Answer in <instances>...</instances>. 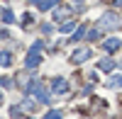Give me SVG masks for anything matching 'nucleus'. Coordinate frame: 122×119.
<instances>
[{
	"label": "nucleus",
	"mask_w": 122,
	"mask_h": 119,
	"mask_svg": "<svg viewBox=\"0 0 122 119\" xmlns=\"http://www.w3.org/2000/svg\"><path fill=\"white\" fill-rule=\"evenodd\" d=\"M117 24H120V15H117V12H105L103 17H98V22H95V27L100 29V32L117 29Z\"/></svg>",
	"instance_id": "nucleus-1"
},
{
	"label": "nucleus",
	"mask_w": 122,
	"mask_h": 119,
	"mask_svg": "<svg viewBox=\"0 0 122 119\" xmlns=\"http://www.w3.org/2000/svg\"><path fill=\"white\" fill-rule=\"evenodd\" d=\"M39 51H42V41H34L32 51H29L27 61H25V66H27V68H34V66H39V63H42V56H39Z\"/></svg>",
	"instance_id": "nucleus-2"
},
{
	"label": "nucleus",
	"mask_w": 122,
	"mask_h": 119,
	"mask_svg": "<svg viewBox=\"0 0 122 119\" xmlns=\"http://www.w3.org/2000/svg\"><path fill=\"white\" fill-rule=\"evenodd\" d=\"M29 87H32V95L37 97L39 102H49V95L44 92V87H42V83H37V80H34V83L29 85Z\"/></svg>",
	"instance_id": "nucleus-3"
},
{
	"label": "nucleus",
	"mask_w": 122,
	"mask_h": 119,
	"mask_svg": "<svg viewBox=\"0 0 122 119\" xmlns=\"http://www.w3.org/2000/svg\"><path fill=\"white\" fill-rule=\"evenodd\" d=\"M51 90H54V95H66V92H68V83L64 80V78H54Z\"/></svg>",
	"instance_id": "nucleus-4"
},
{
	"label": "nucleus",
	"mask_w": 122,
	"mask_h": 119,
	"mask_svg": "<svg viewBox=\"0 0 122 119\" xmlns=\"http://www.w3.org/2000/svg\"><path fill=\"white\" fill-rule=\"evenodd\" d=\"M103 49L105 51H110V54H115V51H120L122 49V41L117 37H112V39H107V41H103Z\"/></svg>",
	"instance_id": "nucleus-5"
},
{
	"label": "nucleus",
	"mask_w": 122,
	"mask_h": 119,
	"mask_svg": "<svg viewBox=\"0 0 122 119\" xmlns=\"http://www.w3.org/2000/svg\"><path fill=\"white\" fill-rule=\"evenodd\" d=\"M93 56V51H88V49H78V51H73V56H71V61L73 63H83L86 58Z\"/></svg>",
	"instance_id": "nucleus-6"
},
{
	"label": "nucleus",
	"mask_w": 122,
	"mask_h": 119,
	"mask_svg": "<svg viewBox=\"0 0 122 119\" xmlns=\"http://www.w3.org/2000/svg\"><path fill=\"white\" fill-rule=\"evenodd\" d=\"M115 66H117V63L112 61V58H103V61L98 63V68H100V71H112Z\"/></svg>",
	"instance_id": "nucleus-7"
},
{
	"label": "nucleus",
	"mask_w": 122,
	"mask_h": 119,
	"mask_svg": "<svg viewBox=\"0 0 122 119\" xmlns=\"http://www.w3.org/2000/svg\"><path fill=\"white\" fill-rule=\"evenodd\" d=\"M34 5H37L39 10H49V7L56 5V0H34Z\"/></svg>",
	"instance_id": "nucleus-8"
},
{
	"label": "nucleus",
	"mask_w": 122,
	"mask_h": 119,
	"mask_svg": "<svg viewBox=\"0 0 122 119\" xmlns=\"http://www.w3.org/2000/svg\"><path fill=\"white\" fill-rule=\"evenodd\" d=\"M71 15V10H66V7H61V10H56V12H54V19H56V22H61V19H66Z\"/></svg>",
	"instance_id": "nucleus-9"
},
{
	"label": "nucleus",
	"mask_w": 122,
	"mask_h": 119,
	"mask_svg": "<svg viewBox=\"0 0 122 119\" xmlns=\"http://www.w3.org/2000/svg\"><path fill=\"white\" fill-rule=\"evenodd\" d=\"M12 63V56H10V51H0V66H10Z\"/></svg>",
	"instance_id": "nucleus-10"
},
{
	"label": "nucleus",
	"mask_w": 122,
	"mask_h": 119,
	"mask_svg": "<svg viewBox=\"0 0 122 119\" xmlns=\"http://www.w3.org/2000/svg\"><path fill=\"white\" fill-rule=\"evenodd\" d=\"M107 85H110V87H122V75H112V78L107 80Z\"/></svg>",
	"instance_id": "nucleus-11"
},
{
	"label": "nucleus",
	"mask_w": 122,
	"mask_h": 119,
	"mask_svg": "<svg viewBox=\"0 0 122 119\" xmlns=\"http://www.w3.org/2000/svg\"><path fill=\"white\" fill-rule=\"evenodd\" d=\"M20 107H22L25 112H34V102H32V100H22V102H20Z\"/></svg>",
	"instance_id": "nucleus-12"
},
{
	"label": "nucleus",
	"mask_w": 122,
	"mask_h": 119,
	"mask_svg": "<svg viewBox=\"0 0 122 119\" xmlns=\"http://www.w3.org/2000/svg\"><path fill=\"white\" fill-rule=\"evenodd\" d=\"M3 19H5V22L10 24V22H15V15L10 12V10H3Z\"/></svg>",
	"instance_id": "nucleus-13"
},
{
	"label": "nucleus",
	"mask_w": 122,
	"mask_h": 119,
	"mask_svg": "<svg viewBox=\"0 0 122 119\" xmlns=\"http://www.w3.org/2000/svg\"><path fill=\"white\" fill-rule=\"evenodd\" d=\"M83 37H86V29H83V27H78V29H76V34H73V41H78V39H83Z\"/></svg>",
	"instance_id": "nucleus-14"
},
{
	"label": "nucleus",
	"mask_w": 122,
	"mask_h": 119,
	"mask_svg": "<svg viewBox=\"0 0 122 119\" xmlns=\"http://www.w3.org/2000/svg\"><path fill=\"white\" fill-rule=\"evenodd\" d=\"M61 32H64V34L73 32V22H66V24H61Z\"/></svg>",
	"instance_id": "nucleus-15"
},
{
	"label": "nucleus",
	"mask_w": 122,
	"mask_h": 119,
	"mask_svg": "<svg viewBox=\"0 0 122 119\" xmlns=\"http://www.w3.org/2000/svg\"><path fill=\"white\" fill-rule=\"evenodd\" d=\"M88 39H90V41H93V39H100V29L95 27L93 32H88Z\"/></svg>",
	"instance_id": "nucleus-16"
},
{
	"label": "nucleus",
	"mask_w": 122,
	"mask_h": 119,
	"mask_svg": "<svg viewBox=\"0 0 122 119\" xmlns=\"http://www.w3.org/2000/svg\"><path fill=\"white\" fill-rule=\"evenodd\" d=\"M46 119H61V112H59V110H54V112H49V114H46Z\"/></svg>",
	"instance_id": "nucleus-17"
},
{
	"label": "nucleus",
	"mask_w": 122,
	"mask_h": 119,
	"mask_svg": "<svg viewBox=\"0 0 122 119\" xmlns=\"http://www.w3.org/2000/svg\"><path fill=\"white\" fill-rule=\"evenodd\" d=\"M115 3H117V5H120V7H122V0H115Z\"/></svg>",
	"instance_id": "nucleus-18"
},
{
	"label": "nucleus",
	"mask_w": 122,
	"mask_h": 119,
	"mask_svg": "<svg viewBox=\"0 0 122 119\" xmlns=\"http://www.w3.org/2000/svg\"><path fill=\"white\" fill-rule=\"evenodd\" d=\"M0 105H3V95H0Z\"/></svg>",
	"instance_id": "nucleus-19"
}]
</instances>
